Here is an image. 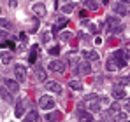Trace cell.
I'll return each instance as SVG.
<instances>
[{
    "label": "cell",
    "mask_w": 130,
    "mask_h": 122,
    "mask_svg": "<svg viewBox=\"0 0 130 122\" xmlns=\"http://www.w3.org/2000/svg\"><path fill=\"white\" fill-rule=\"evenodd\" d=\"M128 58H130V51H128V49H118V51L112 54V58H111V59L116 63V66H118V68H123V66H127Z\"/></svg>",
    "instance_id": "obj_1"
},
{
    "label": "cell",
    "mask_w": 130,
    "mask_h": 122,
    "mask_svg": "<svg viewBox=\"0 0 130 122\" xmlns=\"http://www.w3.org/2000/svg\"><path fill=\"white\" fill-rule=\"evenodd\" d=\"M55 100L51 98V96H42L41 100H39V106L42 108V110H51V108H55Z\"/></svg>",
    "instance_id": "obj_2"
},
{
    "label": "cell",
    "mask_w": 130,
    "mask_h": 122,
    "mask_svg": "<svg viewBox=\"0 0 130 122\" xmlns=\"http://www.w3.org/2000/svg\"><path fill=\"white\" fill-rule=\"evenodd\" d=\"M67 23H69V19H67L65 16L56 18V19H55V24H53V33H58L62 28H65V26H67Z\"/></svg>",
    "instance_id": "obj_3"
},
{
    "label": "cell",
    "mask_w": 130,
    "mask_h": 122,
    "mask_svg": "<svg viewBox=\"0 0 130 122\" xmlns=\"http://www.w3.org/2000/svg\"><path fill=\"white\" fill-rule=\"evenodd\" d=\"M118 23H120V19H118V18H114V16H109L107 19H106V32H107V33L114 32V28L118 26Z\"/></svg>",
    "instance_id": "obj_4"
},
{
    "label": "cell",
    "mask_w": 130,
    "mask_h": 122,
    "mask_svg": "<svg viewBox=\"0 0 130 122\" xmlns=\"http://www.w3.org/2000/svg\"><path fill=\"white\" fill-rule=\"evenodd\" d=\"M4 87H5L9 93H18V91H20V84L16 80H11V79L4 80Z\"/></svg>",
    "instance_id": "obj_5"
},
{
    "label": "cell",
    "mask_w": 130,
    "mask_h": 122,
    "mask_svg": "<svg viewBox=\"0 0 130 122\" xmlns=\"http://www.w3.org/2000/svg\"><path fill=\"white\" fill-rule=\"evenodd\" d=\"M32 11H34V14H35V16H44V14L47 12V9H46V5H44L42 2L34 4V5H32Z\"/></svg>",
    "instance_id": "obj_6"
},
{
    "label": "cell",
    "mask_w": 130,
    "mask_h": 122,
    "mask_svg": "<svg viewBox=\"0 0 130 122\" xmlns=\"http://www.w3.org/2000/svg\"><path fill=\"white\" fill-rule=\"evenodd\" d=\"M49 70H53V72H58V73H63L65 72V63H62V61L55 59L49 63Z\"/></svg>",
    "instance_id": "obj_7"
},
{
    "label": "cell",
    "mask_w": 130,
    "mask_h": 122,
    "mask_svg": "<svg viewBox=\"0 0 130 122\" xmlns=\"http://www.w3.org/2000/svg\"><path fill=\"white\" fill-rule=\"evenodd\" d=\"M14 75H16V79L20 82H23L26 79V70H25V66H16V68H14Z\"/></svg>",
    "instance_id": "obj_8"
},
{
    "label": "cell",
    "mask_w": 130,
    "mask_h": 122,
    "mask_svg": "<svg viewBox=\"0 0 130 122\" xmlns=\"http://www.w3.org/2000/svg\"><path fill=\"white\" fill-rule=\"evenodd\" d=\"M46 89L47 91H51V93H62V85L60 84H56V82H46Z\"/></svg>",
    "instance_id": "obj_9"
},
{
    "label": "cell",
    "mask_w": 130,
    "mask_h": 122,
    "mask_svg": "<svg viewBox=\"0 0 130 122\" xmlns=\"http://www.w3.org/2000/svg\"><path fill=\"white\" fill-rule=\"evenodd\" d=\"M76 72L81 73V75H88V73L91 72V66H90V63H79V66H77Z\"/></svg>",
    "instance_id": "obj_10"
},
{
    "label": "cell",
    "mask_w": 130,
    "mask_h": 122,
    "mask_svg": "<svg viewBox=\"0 0 130 122\" xmlns=\"http://www.w3.org/2000/svg\"><path fill=\"white\" fill-rule=\"evenodd\" d=\"M83 58L88 61H97L99 59V52H95V51H83Z\"/></svg>",
    "instance_id": "obj_11"
},
{
    "label": "cell",
    "mask_w": 130,
    "mask_h": 122,
    "mask_svg": "<svg viewBox=\"0 0 130 122\" xmlns=\"http://www.w3.org/2000/svg\"><path fill=\"white\" fill-rule=\"evenodd\" d=\"M112 96H114L116 100H123V98L127 96V93H125L123 87H114V89H112Z\"/></svg>",
    "instance_id": "obj_12"
},
{
    "label": "cell",
    "mask_w": 130,
    "mask_h": 122,
    "mask_svg": "<svg viewBox=\"0 0 130 122\" xmlns=\"http://www.w3.org/2000/svg\"><path fill=\"white\" fill-rule=\"evenodd\" d=\"M46 77H47V75H46V70L41 68V66H37V68H35V79H37L39 82H44Z\"/></svg>",
    "instance_id": "obj_13"
},
{
    "label": "cell",
    "mask_w": 130,
    "mask_h": 122,
    "mask_svg": "<svg viewBox=\"0 0 130 122\" xmlns=\"http://www.w3.org/2000/svg\"><path fill=\"white\" fill-rule=\"evenodd\" d=\"M62 119V112H53V113H47L46 115V120L47 122H56Z\"/></svg>",
    "instance_id": "obj_14"
},
{
    "label": "cell",
    "mask_w": 130,
    "mask_h": 122,
    "mask_svg": "<svg viewBox=\"0 0 130 122\" xmlns=\"http://www.w3.org/2000/svg\"><path fill=\"white\" fill-rule=\"evenodd\" d=\"M125 5H127V4H125V2H118V4H116V7H114V11H116V12H120V14H121V16H125V14H127V12H128V11H127V7H125Z\"/></svg>",
    "instance_id": "obj_15"
},
{
    "label": "cell",
    "mask_w": 130,
    "mask_h": 122,
    "mask_svg": "<svg viewBox=\"0 0 130 122\" xmlns=\"http://www.w3.org/2000/svg\"><path fill=\"white\" fill-rule=\"evenodd\" d=\"M35 120H39V113H37V110H30L26 113V122H35Z\"/></svg>",
    "instance_id": "obj_16"
},
{
    "label": "cell",
    "mask_w": 130,
    "mask_h": 122,
    "mask_svg": "<svg viewBox=\"0 0 130 122\" xmlns=\"http://www.w3.org/2000/svg\"><path fill=\"white\" fill-rule=\"evenodd\" d=\"M0 61H2V63H5V65H7V63H11V61H12V52H5V51H4V52L0 54Z\"/></svg>",
    "instance_id": "obj_17"
},
{
    "label": "cell",
    "mask_w": 130,
    "mask_h": 122,
    "mask_svg": "<svg viewBox=\"0 0 130 122\" xmlns=\"http://www.w3.org/2000/svg\"><path fill=\"white\" fill-rule=\"evenodd\" d=\"M37 52H39V47H37V45H34V49L30 51V56H28V61H30L32 65L35 63V59H37Z\"/></svg>",
    "instance_id": "obj_18"
},
{
    "label": "cell",
    "mask_w": 130,
    "mask_h": 122,
    "mask_svg": "<svg viewBox=\"0 0 130 122\" xmlns=\"http://www.w3.org/2000/svg\"><path fill=\"white\" fill-rule=\"evenodd\" d=\"M77 115L81 117V120H83V122H91V120H93L91 113H86V112H81V110H79V112H77Z\"/></svg>",
    "instance_id": "obj_19"
},
{
    "label": "cell",
    "mask_w": 130,
    "mask_h": 122,
    "mask_svg": "<svg viewBox=\"0 0 130 122\" xmlns=\"http://www.w3.org/2000/svg\"><path fill=\"white\" fill-rule=\"evenodd\" d=\"M69 87L74 89V91H81V89H83V84H81L79 80H70L69 82Z\"/></svg>",
    "instance_id": "obj_20"
},
{
    "label": "cell",
    "mask_w": 130,
    "mask_h": 122,
    "mask_svg": "<svg viewBox=\"0 0 130 122\" xmlns=\"http://www.w3.org/2000/svg\"><path fill=\"white\" fill-rule=\"evenodd\" d=\"M85 5H86V9L88 11H97L99 9V5H100V2H85Z\"/></svg>",
    "instance_id": "obj_21"
},
{
    "label": "cell",
    "mask_w": 130,
    "mask_h": 122,
    "mask_svg": "<svg viewBox=\"0 0 130 122\" xmlns=\"http://www.w3.org/2000/svg\"><path fill=\"white\" fill-rule=\"evenodd\" d=\"M74 7H76V4L69 2V4H65L63 7H62V12H65V14H69V12H72V11H74Z\"/></svg>",
    "instance_id": "obj_22"
},
{
    "label": "cell",
    "mask_w": 130,
    "mask_h": 122,
    "mask_svg": "<svg viewBox=\"0 0 130 122\" xmlns=\"http://www.w3.org/2000/svg\"><path fill=\"white\" fill-rule=\"evenodd\" d=\"M0 96L5 100V101H12V98H11V94H9V91L4 87V89H0Z\"/></svg>",
    "instance_id": "obj_23"
},
{
    "label": "cell",
    "mask_w": 130,
    "mask_h": 122,
    "mask_svg": "<svg viewBox=\"0 0 130 122\" xmlns=\"http://www.w3.org/2000/svg\"><path fill=\"white\" fill-rule=\"evenodd\" d=\"M14 113H16V117H21L23 113H25V105H23V103H18V105H16V112H14Z\"/></svg>",
    "instance_id": "obj_24"
},
{
    "label": "cell",
    "mask_w": 130,
    "mask_h": 122,
    "mask_svg": "<svg viewBox=\"0 0 130 122\" xmlns=\"http://www.w3.org/2000/svg\"><path fill=\"white\" fill-rule=\"evenodd\" d=\"M106 68H107L109 72H116V70H118V66H116V63H114L112 59H109V61H107V65H106Z\"/></svg>",
    "instance_id": "obj_25"
},
{
    "label": "cell",
    "mask_w": 130,
    "mask_h": 122,
    "mask_svg": "<svg viewBox=\"0 0 130 122\" xmlns=\"http://www.w3.org/2000/svg\"><path fill=\"white\" fill-rule=\"evenodd\" d=\"M47 52H49L51 56H58V54H60V47H58V45H53V47H51Z\"/></svg>",
    "instance_id": "obj_26"
},
{
    "label": "cell",
    "mask_w": 130,
    "mask_h": 122,
    "mask_svg": "<svg viewBox=\"0 0 130 122\" xmlns=\"http://www.w3.org/2000/svg\"><path fill=\"white\" fill-rule=\"evenodd\" d=\"M49 40H51V33H49V32H44V33H42V42H44V44H47Z\"/></svg>",
    "instance_id": "obj_27"
},
{
    "label": "cell",
    "mask_w": 130,
    "mask_h": 122,
    "mask_svg": "<svg viewBox=\"0 0 130 122\" xmlns=\"http://www.w3.org/2000/svg\"><path fill=\"white\" fill-rule=\"evenodd\" d=\"M0 26H2V28H7V30H9V28H11L12 24H11V23H9L7 19H0Z\"/></svg>",
    "instance_id": "obj_28"
},
{
    "label": "cell",
    "mask_w": 130,
    "mask_h": 122,
    "mask_svg": "<svg viewBox=\"0 0 130 122\" xmlns=\"http://www.w3.org/2000/svg\"><path fill=\"white\" fill-rule=\"evenodd\" d=\"M120 84H121V85H127V84H130V79L127 75H123V77H120Z\"/></svg>",
    "instance_id": "obj_29"
},
{
    "label": "cell",
    "mask_w": 130,
    "mask_h": 122,
    "mask_svg": "<svg viewBox=\"0 0 130 122\" xmlns=\"http://www.w3.org/2000/svg\"><path fill=\"white\" fill-rule=\"evenodd\" d=\"M114 112H120V103H112V106H111V113H114Z\"/></svg>",
    "instance_id": "obj_30"
},
{
    "label": "cell",
    "mask_w": 130,
    "mask_h": 122,
    "mask_svg": "<svg viewBox=\"0 0 130 122\" xmlns=\"http://www.w3.org/2000/svg\"><path fill=\"white\" fill-rule=\"evenodd\" d=\"M70 35H72V33H70V32H63V33H62V35H60V37H62V39H63V40H69V39H70Z\"/></svg>",
    "instance_id": "obj_31"
},
{
    "label": "cell",
    "mask_w": 130,
    "mask_h": 122,
    "mask_svg": "<svg viewBox=\"0 0 130 122\" xmlns=\"http://www.w3.org/2000/svg\"><path fill=\"white\" fill-rule=\"evenodd\" d=\"M2 47H9V49H14V44H12V42H2Z\"/></svg>",
    "instance_id": "obj_32"
},
{
    "label": "cell",
    "mask_w": 130,
    "mask_h": 122,
    "mask_svg": "<svg viewBox=\"0 0 130 122\" xmlns=\"http://www.w3.org/2000/svg\"><path fill=\"white\" fill-rule=\"evenodd\" d=\"M88 108H90V110H91V112H97V110H100V106H99V105H97V103H93V105H90V106H88Z\"/></svg>",
    "instance_id": "obj_33"
},
{
    "label": "cell",
    "mask_w": 130,
    "mask_h": 122,
    "mask_svg": "<svg viewBox=\"0 0 130 122\" xmlns=\"http://www.w3.org/2000/svg\"><path fill=\"white\" fill-rule=\"evenodd\" d=\"M37 30H39V21L34 19V26H32V32H37Z\"/></svg>",
    "instance_id": "obj_34"
},
{
    "label": "cell",
    "mask_w": 130,
    "mask_h": 122,
    "mask_svg": "<svg viewBox=\"0 0 130 122\" xmlns=\"http://www.w3.org/2000/svg\"><path fill=\"white\" fill-rule=\"evenodd\" d=\"M125 110H127V113H130V100L125 101Z\"/></svg>",
    "instance_id": "obj_35"
},
{
    "label": "cell",
    "mask_w": 130,
    "mask_h": 122,
    "mask_svg": "<svg viewBox=\"0 0 130 122\" xmlns=\"http://www.w3.org/2000/svg\"><path fill=\"white\" fill-rule=\"evenodd\" d=\"M69 59L72 61V65H76V61H77L76 58H74V54H69Z\"/></svg>",
    "instance_id": "obj_36"
}]
</instances>
